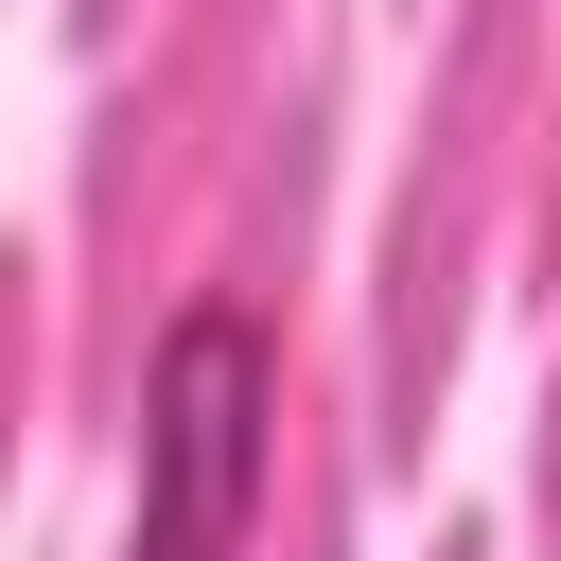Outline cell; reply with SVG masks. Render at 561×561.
I'll list each match as a JSON object with an SVG mask.
<instances>
[{"mask_svg":"<svg viewBox=\"0 0 561 561\" xmlns=\"http://www.w3.org/2000/svg\"><path fill=\"white\" fill-rule=\"evenodd\" d=\"M280 473V333L245 298H175L140 351V526L123 561H245Z\"/></svg>","mask_w":561,"mask_h":561,"instance_id":"1","label":"cell"}]
</instances>
